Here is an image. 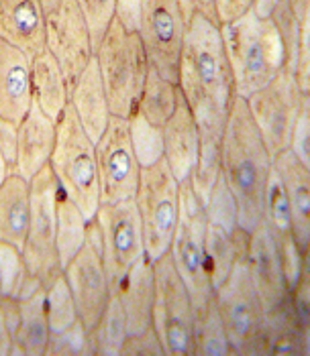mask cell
<instances>
[{"label": "cell", "instance_id": "cell-3", "mask_svg": "<svg viewBox=\"0 0 310 356\" xmlns=\"http://www.w3.org/2000/svg\"><path fill=\"white\" fill-rule=\"evenodd\" d=\"M221 39L233 74L235 94L247 98L286 70V47L270 17L254 8L241 19L221 25Z\"/></svg>", "mask_w": 310, "mask_h": 356}, {"label": "cell", "instance_id": "cell-25", "mask_svg": "<svg viewBox=\"0 0 310 356\" xmlns=\"http://www.w3.org/2000/svg\"><path fill=\"white\" fill-rule=\"evenodd\" d=\"M31 222V184L10 173L0 186V243L25 247Z\"/></svg>", "mask_w": 310, "mask_h": 356}, {"label": "cell", "instance_id": "cell-46", "mask_svg": "<svg viewBox=\"0 0 310 356\" xmlns=\"http://www.w3.org/2000/svg\"><path fill=\"white\" fill-rule=\"evenodd\" d=\"M290 4H292L296 17H298L300 21L310 13V0H290Z\"/></svg>", "mask_w": 310, "mask_h": 356}, {"label": "cell", "instance_id": "cell-30", "mask_svg": "<svg viewBox=\"0 0 310 356\" xmlns=\"http://www.w3.org/2000/svg\"><path fill=\"white\" fill-rule=\"evenodd\" d=\"M88 334H90V344H92L94 355H121V348H123V344H125V340L129 336V328H127V318H125L123 305L118 302L116 293L111 296L102 316L98 318L94 328L88 330Z\"/></svg>", "mask_w": 310, "mask_h": 356}, {"label": "cell", "instance_id": "cell-14", "mask_svg": "<svg viewBox=\"0 0 310 356\" xmlns=\"http://www.w3.org/2000/svg\"><path fill=\"white\" fill-rule=\"evenodd\" d=\"M141 37L149 65L169 82H178L186 19L180 0H141Z\"/></svg>", "mask_w": 310, "mask_h": 356}, {"label": "cell", "instance_id": "cell-20", "mask_svg": "<svg viewBox=\"0 0 310 356\" xmlns=\"http://www.w3.org/2000/svg\"><path fill=\"white\" fill-rule=\"evenodd\" d=\"M47 13L41 0H0V39L27 51L45 49Z\"/></svg>", "mask_w": 310, "mask_h": 356}, {"label": "cell", "instance_id": "cell-41", "mask_svg": "<svg viewBox=\"0 0 310 356\" xmlns=\"http://www.w3.org/2000/svg\"><path fill=\"white\" fill-rule=\"evenodd\" d=\"M290 303L292 309L300 322V326L310 332V273L309 265L304 267L302 277L298 279V283L294 285V289L290 291Z\"/></svg>", "mask_w": 310, "mask_h": 356}, {"label": "cell", "instance_id": "cell-39", "mask_svg": "<svg viewBox=\"0 0 310 356\" xmlns=\"http://www.w3.org/2000/svg\"><path fill=\"white\" fill-rule=\"evenodd\" d=\"M288 151L298 161H302L307 167H310V98L304 102V106H302L296 122H294Z\"/></svg>", "mask_w": 310, "mask_h": 356}, {"label": "cell", "instance_id": "cell-12", "mask_svg": "<svg viewBox=\"0 0 310 356\" xmlns=\"http://www.w3.org/2000/svg\"><path fill=\"white\" fill-rule=\"evenodd\" d=\"M309 98L310 94H304L294 76L286 72L245 98L255 127L272 157L288 151L294 122Z\"/></svg>", "mask_w": 310, "mask_h": 356}, {"label": "cell", "instance_id": "cell-31", "mask_svg": "<svg viewBox=\"0 0 310 356\" xmlns=\"http://www.w3.org/2000/svg\"><path fill=\"white\" fill-rule=\"evenodd\" d=\"M178 96H180L178 83L169 82L164 76H160L153 67H149L141 98H139V104L135 110L143 114L151 124L164 127L176 110Z\"/></svg>", "mask_w": 310, "mask_h": 356}, {"label": "cell", "instance_id": "cell-48", "mask_svg": "<svg viewBox=\"0 0 310 356\" xmlns=\"http://www.w3.org/2000/svg\"><path fill=\"white\" fill-rule=\"evenodd\" d=\"M61 0H41V4H43V8H45V13H49V10H54L57 4H59Z\"/></svg>", "mask_w": 310, "mask_h": 356}, {"label": "cell", "instance_id": "cell-23", "mask_svg": "<svg viewBox=\"0 0 310 356\" xmlns=\"http://www.w3.org/2000/svg\"><path fill=\"white\" fill-rule=\"evenodd\" d=\"M68 104L74 108L78 120L82 122L84 131L88 133V137L96 143L104 133L113 112L109 108L107 92H104L94 57L86 65L84 72L70 86V102Z\"/></svg>", "mask_w": 310, "mask_h": 356}, {"label": "cell", "instance_id": "cell-10", "mask_svg": "<svg viewBox=\"0 0 310 356\" xmlns=\"http://www.w3.org/2000/svg\"><path fill=\"white\" fill-rule=\"evenodd\" d=\"M94 222L100 234V257L113 293L129 269L145 257L143 224L135 200L100 204Z\"/></svg>", "mask_w": 310, "mask_h": 356}, {"label": "cell", "instance_id": "cell-1", "mask_svg": "<svg viewBox=\"0 0 310 356\" xmlns=\"http://www.w3.org/2000/svg\"><path fill=\"white\" fill-rule=\"evenodd\" d=\"M176 83L196 120L200 140H221L237 94L221 27L198 10L186 21Z\"/></svg>", "mask_w": 310, "mask_h": 356}, {"label": "cell", "instance_id": "cell-49", "mask_svg": "<svg viewBox=\"0 0 310 356\" xmlns=\"http://www.w3.org/2000/svg\"><path fill=\"white\" fill-rule=\"evenodd\" d=\"M0 300H2V296H0Z\"/></svg>", "mask_w": 310, "mask_h": 356}, {"label": "cell", "instance_id": "cell-29", "mask_svg": "<svg viewBox=\"0 0 310 356\" xmlns=\"http://www.w3.org/2000/svg\"><path fill=\"white\" fill-rule=\"evenodd\" d=\"M43 283L29 271L23 250L0 243V296L13 300H25L39 291Z\"/></svg>", "mask_w": 310, "mask_h": 356}, {"label": "cell", "instance_id": "cell-16", "mask_svg": "<svg viewBox=\"0 0 310 356\" xmlns=\"http://www.w3.org/2000/svg\"><path fill=\"white\" fill-rule=\"evenodd\" d=\"M65 281L74 296L78 318L86 328H94L113 296L98 248L86 241L78 254L63 267Z\"/></svg>", "mask_w": 310, "mask_h": 356}, {"label": "cell", "instance_id": "cell-7", "mask_svg": "<svg viewBox=\"0 0 310 356\" xmlns=\"http://www.w3.org/2000/svg\"><path fill=\"white\" fill-rule=\"evenodd\" d=\"M133 200L141 216L145 257L153 263L168 254L180 206V181L173 177L166 159L143 167Z\"/></svg>", "mask_w": 310, "mask_h": 356}, {"label": "cell", "instance_id": "cell-34", "mask_svg": "<svg viewBox=\"0 0 310 356\" xmlns=\"http://www.w3.org/2000/svg\"><path fill=\"white\" fill-rule=\"evenodd\" d=\"M45 312H47V322L52 332H61V330L70 328L72 324H76L78 318V309L74 296L70 291V285L65 281V275L61 273L54 275L45 285Z\"/></svg>", "mask_w": 310, "mask_h": 356}, {"label": "cell", "instance_id": "cell-27", "mask_svg": "<svg viewBox=\"0 0 310 356\" xmlns=\"http://www.w3.org/2000/svg\"><path fill=\"white\" fill-rule=\"evenodd\" d=\"M21 303V324L17 338L13 342L10 355H27V356H45L47 342H49V322L45 312V291L43 287L29 296Z\"/></svg>", "mask_w": 310, "mask_h": 356}, {"label": "cell", "instance_id": "cell-43", "mask_svg": "<svg viewBox=\"0 0 310 356\" xmlns=\"http://www.w3.org/2000/svg\"><path fill=\"white\" fill-rule=\"evenodd\" d=\"M17 151H19V124L0 118V153L6 159L10 171L17 163Z\"/></svg>", "mask_w": 310, "mask_h": 356}, {"label": "cell", "instance_id": "cell-4", "mask_svg": "<svg viewBox=\"0 0 310 356\" xmlns=\"http://www.w3.org/2000/svg\"><path fill=\"white\" fill-rule=\"evenodd\" d=\"M56 124V147L49 167L56 175L57 188L82 210L86 218L94 220L100 208L94 140L88 137L70 104L61 112Z\"/></svg>", "mask_w": 310, "mask_h": 356}, {"label": "cell", "instance_id": "cell-36", "mask_svg": "<svg viewBox=\"0 0 310 356\" xmlns=\"http://www.w3.org/2000/svg\"><path fill=\"white\" fill-rule=\"evenodd\" d=\"M221 177V140H200L196 167L188 177L190 190L204 204Z\"/></svg>", "mask_w": 310, "mask_h": 356}, {"label": "cell", "instance_id": "cell-26", "mask_svg": "<svg viewBox=\"0 0 310 356\" xmlns=\"http://www.w3.org/2000/svg\"><path fill=\"white\" fill-rule=\"evenodd\" d=\"M33 102L56 122L70 102V83L47 49L33 57Z\"/></svg>", "mask_w": 310, "mask_h": 356}, {"label": "cell", "instance_id": "cell-15", "mask_svg": "<svg viewBox=\"0 0 310 356\" xmlns=\"http://www.w3.org/2000/svg\"><path fill=\"white\" fill-rule=\"evenodd\" d=\"M45 49L56 57L70 86L92 61L94 47L90 29L76 0H61L47 13Z\"/></svg>", "mask_w": 310, "mask_h": 356}, {"label": "cell", "instance_id": "cell-21", "mask_svg": "<svg viewBox=\"0 0 310 356\" xmlns=\"http://www.w3.org/2000/svg\"><path fill=\"white\" fill-rule=\"evenodd\" d=\"M164 131V159L171 169L173 177L182 184L188 181L192 169L196 167L200 153V133L198 124L188 108L182 94L178 96V104L168 122L162 127Z\"/></svg>", "mask_w": 310, "mask_h": 356}, {"label": "cell", "instance_id": "cell-47", "mask_svg": "<svg viewBox=\"0 0 310 356\" xmlns=\"http://www.w3.org/2000/svg\"><path fill=\"white\" fill-rule=\"evenodd\" d=\"M13 171H10V167H8V163H6V159L2 157V153H0V186L6 181V177L10 175Z\"/></svg>", "mask_w": 310, "mask_h": 356}, {"label": "cell", "instance_id": "cell-38", "mask_svg": "<svg viewBox=\"0 0 310 356\" xmlns=\"http://www.w3.org/2000/svg\"><path fill=\"white\" fill-rule=\"evenodd\" d=\"M76 2L82 8V15L88 23V29H90L92 47L96 49L98 41L102 39L109 25L113 23L116 0H76Z\"/></svg>", "mask_w": 310, "mask_h": 356}, {"label": "cell", "instance_id": "cell-40", "mask_svg": "<svg viewBox=\"0 0 310 356\" xmlns=\"http://www.w3.org/2000/svg\"><path fill=\"white\" fill-rule=\"evenodd\" d=\"M118 356H166L164 355V346L160 342L157 332L153 330V326L147 330H143L139 334H129L121 355Z\"/></svg>", "mask_w": 310, "mask_h": 356}, {"label": "cell", "instance_id": "cell-42", "mask_svg": "<svg viewBox=\"0 0 310 356\" xmlns=\"http://www.w3.org/2000/svg\"><path fill=\"white\" fill-rule=\"evenodd\" d=\"M255 0H212V13L217 25H226L241 19L247 10H251Z\"/></svg>", "mask_w": 310, "mask_h": 356}, {"label": "cell", "instance_id": "cell-22", "mask_svg": "<svg viewBox=\"0 0 310 356\" xmlns=\"http://www.w3.org/2000/svg\"><path fill=\"white\" fill-rule=\"evenodd\" d=\"M274 169L280 175L292 214V234L304 254L310 247V167L298 161L290 151L274 157Z\"/></svg>", "mask_w": 310, "mask_h": 356}, {"label": "cell", "instance_id": "cell-28", "mask_svg": "<svg viewBox=\"0 0 310 356\" xmlns=\"http://www.w3.org/2000/svg\"><path fill=\"white\" fill-rule=\"evenodd\" d=\"M90 220L82 214V210L63 193H57V228L56 247L61 269L78 254L84 247Z\"/></svg>", "mask_w": 310, "mask_h": 356}, {"label": "cell", "instance_id": "cell-37", "mask_svg": "<svg viewBox=\"0 0 310 356\" xmlns=\"http://www.w3.org/2000/svg\"><path fill=\"white\" fill-rule=\"evenodd\" d=\"M92 344L90 334L84 324L78 320L70 328L61 332H52L45 356H92Z\"/></svg>", "mask_w": 310, "mask_h": 356}, {"label": "cell", "instance_id": "cell-24", "mask_svg": "<svg viewBox=\"0 0 310 356\" xmlns=\"http://www.w3.org/2000/svg\"><path fill=\"white\" fill-rule=\"evenodd\" d=\"M116 298L123 305L129 334H139L143 330L151 328L153 320V300H155V275L153 263L143 257L137 261L121 285L116 287Z\"/></svg>", "mask_w": 310, "mask_h": 356}, {"label": "cell", "instance_id": "cell-18", "mask_svg": "<svg viewBox=\"0 0 310 356\" xmlns=\"http://www.w3.org/2000/svg\"><path fill=\"white\" fill-rule=\"evenodd\" d=\"M33 106V55L0 39V118L21 122Z\"/></svg>", "mask_w": 310, "mask_h": 356}, {"label": "cell", "instance_id": "cell-44", "mask_svg": "<svg viewBox=\"0 0 310 356\" xmlns=\"http://www.w3.org/2000/svg\"><path fill=\"white\" fill-rule=\"evenodd\" d=\"M180 4H182V13H184V19H186V21H188V17H190L192 13H196V10L215 21L212 0H180ZM215 23H217V21H215Z\"/></svg>", "mask_w": 310, "mask_h": 356}, {"label": "cell", "instance_id": "cell-2", "mask_svg": "<svg viewBox=\"0 0 310 356\" xmlns=\"http://www.w3.org/2000/svg\"><path fill=\"white\" fill-rule=\"evenodd\" d=\"M274 165L245 98L235 96L221 138V177L237 202L239 228L247 234L263 220V192Z\"/></svg>", "mask_w": 310, "mask_h": 356}, {"label": "cell", "instance_id": "cell-19", "mask_svg": "<svg viewBox=\"0 0 310 356\" xmlns=\"http://www.w3.org/2000/svg\"><path fill=\"white\" fill-rule=\"evenodd\" d=\"M57 124L33 102L27 116L19 122V151L13 173L31 181L43 167L49 165L56 147Z\"/></svg>", "mask_w": 310, "mask_h": 356}, {"label": "cell", "instance_id": "cell-33", "mask_svg": "<svg viewBox=\"0 0 310 356\" xmlns=\"http://www.w3.org/2000/svg\"><path fill=\"white\" fill-rule=\"evenodd\" d=\"M261 222L268 226V230L272 232V236L276 238L278 245L294 241L290 204H288L280 175L274 169V165H272V171H270V177L265 184V192H263V220Z\"/></svg>", "mask_w": 310, "mask_h": 356}, {"label": "cell", "instance_id": "cell-6", "mask_svg": "<svg viewBox=\"0 0 310 356\" xmlns=\"http://www.w3.org/2000/svg\"><path fill=\"white\" fill-rule=\"evenodd\" d=\"M204 230H206L204 204L190 190L188 181H182L178 222H176L168 254L180 279L184 281L196 312L212 302V293H215L208 275V263H206Z\"/></svg>", "mask_w": 310, "mask_h": 356}, {"label": "cell", "instance_id": "cell-35", "mask_svg": "<svg viewBox=\"0 0 310 356\" xmlns=\"http://www.w3.org/2000/svg\"><path fill=\"white\" fill-rule=\"evenodd\" d=\"M129 133L133 151L137 155V161L141 167L157 163L164 159V131L162 127L151 124L137 110L129 116Z\"/></svg>", "mask_w": 310, "mask_h": 356}, {"label": "cell", "instance_id": "cell-17", "mask_svg": "<svg viewBox=\"0 0 310 356\" xmlns=\"http://www.w3.org/2000/svg\"><path fill=\"white\" fill-rule=\"evenodd\" d=\"M247 269L263 305V314L278 309L290 300V287L286 283L280 248L263 222L254 232H249Z\"/></svg>", "mask_w": 310, "mask_h": 356}, {"label": "cell", "instance_id": "cell-11", "mask_svg": "<svg viewBox=\"0 0 310 356\" xmlns=\"http://www.w3.org/2000/svg\"><path fill=\"white\" fill-rule=\"evenodd\" d=\"M31 222L23 257L27 267L43 285L61 273L59 257L56 247L57 228V188L56 175L52 167H43L31 181Z\"/></svg>", "mask_w": 310, "mask_h": 356}, {"label": "cell", "instance_id": "cell-32", "mask_svg": "<svg viewBox=\"0 0 310 356\" xmlns=\"http://www.w3.org/2000/svg\"><path fill=\"white\" fill-rule=\"evenodd\" d=\"M233 355L226 338L223 320L210 302L198 309L192 328V356H228Z\"/></svg>", "mask_w": 310, "mask_h": 356}, {"label": "cell", "instance_id": "cell-45", "mask_svg": "<svg viewBox=\"0 0 310 356\" xmlns=\"http://www.w3.org/2000/svg\"><path fill=\"white\" fill-rule=\"evenodd\" d=\"M13 334H10V330L6 328V324H4V320L0 318V356H8L10 355V350H13Z\"/></svg>", "mask_w": 310, "mask_h": 356}, {"label": "cell", "instance_id": "cell-13", "mask_svg": "<svg viewBox=\"0 0 310 356\" xmlns=\"http://www.w3.org/2000/svg\"><path fill=\"white\" fill-rule=\"evenodd\" d=\"M94 151L100 204L133 200L139 188L143 167L133 151L129 118L113 114L104 133L94 143Z\"/></svg>", "mask_w": 310, "mask_h": 356}, {"label": "cell", "instance_id": "cell-8", "mask_svg": "<svg viewBox=\"0 0 310 356\" xmlns=\"http://www.w3.org/2000/svg\"><path fill=\"white\" fill-rule=\"evenodd\" d=\"M155 300L151 326L157 332L166 356H192L194 303L176 271L169 254L153 261Z\"/></svg>", "mask_w": 310, "mask_h": 356}, {"label": "cell", "instance_id": "cell-9", "mask_svg": "<svg viewBox=\"0 0 310 356\" xmlns=\"http://www.w3.org/2000/svg\"><path fill=\"white\" fill-rule=\"evenodd\" d=\"M212 303L223 320L233 355H241L263 324V305L247 269V247L239 250L228 275L215 287Z\"/></svg>", "mask_w": 310, "mask_h": 356}, {"label": "cell", "instance_id": "cell-5", "mask_svg": "<svg viewBox=\"0 0 310 356\" xmlns=\"http://www.w3.org/2000/svg\"><path fill=\"white\" fill-rule=\"evenodd\" d=\"M94 59L114 116L129 118L141 98L149 74V59L139 33L123 29L113 19L94 49Z\"/></svg>", "mask_w": 310, "mask_h": 356}]
</instances>
